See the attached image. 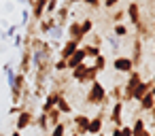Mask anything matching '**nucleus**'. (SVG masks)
Listing matches in <instances>:
<instances>
[{
  "label": "nucleus",
  "mask_w": 155,
  "mask_h": 136,
  "mask_svg": "<svg viewBox=\"0 0 155 136\" xmlns=\"http://www.w3.org/2000/svg\"><path fill=\"white\" fill-rule=\"evenodd\" d=\"M87 96H85V104L89 106H98V108H106L110 104V98L106 94V87L100 81H94L91 85H87Z\"/></svg>",
  "instance_id": "1"
},
{
  "label": "nucleus",
  "mask_w": 155,
  "mask_h": 136,
  "mask_svg": "<svg viewBox=\"0 0 155 136\" xmlns=\"http://www.w3.org/2000/svg\"><path fill=\"white\" fill-rule=\"evenodd\" d=\"M140 81H144V79H142L140 70L134 68V70L127 75V81L121 85V102H123V106H125V102H132V100H134V89H136V85H138Z\"/></svg>",
  "instance_id": "2"
},
{
  "label": "nucleus",
  "mask_w": 155,
  "mask_h": 136,
  "mask_svg": "<svg viewBox=\"0 0 155 136\" xmlns=\"http://www.w3.org/2000/svg\"><path fill=\"white\" fill-rule=\"evenodd\" d=\"M32 125H34V113L28 111V108H21V111L15 115V130H17V132H24V130H28V128H32Z\"/></svg>",
  "instance_id": "3"
},
{
  "label": "nucleus",
  "mask_w": 155,
  "mask_h": 136,
  "mask_svg": "<svg viewBox=\"0 0 155 136\" xmlns=\"http://www.w3.org/2000/svg\"><path fill=\"white\" fill-rule=\"evenodd\" d=\"M17 72L19 75H30L32 72V49L30 47H21V58H19Z\"/></svg>",
  "instance_id": "4"
},
{
  "label": "nucleus",
  "mask_w": 155,
  "mask_h": 136,
  "mask_svg": "<svg viewBox=\"0 0 155 136\" xmlns=\"http://www.w3.org/2000/svg\"><path fill=\"white\" fill-rule=\"evenodd\" d=\"M104 111L106 108H100L96 117H89V125H87V134L89 136H96L102 132V123H104Z\"/></svg>",
  "instance_id": "5"
},
{
  "label": "nucleus",
  "mask_w": 155,
  "mask_h": 136,
  "mask_svg": "<svg viewBox=\"0 0 155 136\" xmlns=\"http://www.w3.org/2000/svg\"><path fill=\"white\" fill-rule=\"evenodd\" d=\"M108 119L115 128H121L123 125V102H113L110 106V113H108Z\"/></svg>",
  "instance_id": "6"
},
{
  "label": "nucleus",
  "mask_w": 155,
  "mask_h": 136,
  "mask_svg": "<svg viewBox=\"0 0 155 136\" xmlns=\"http://www.w3.org/2000/svg\"><path fill=\"white\" fill-rule=\"evenodd\" d=\"M87 125H89V117L87 115H74L72 117V128L77 136H87Z\"/></svg>",
  "instance_id": "7"
},
{
  "label": "nucleus",
  "mask_w": 155,
  "mask_h": 136,
  "mask_svg": "<svg viewBox=\"0 0 155 136\" xmlns=\"http://www.w3.org/2000/svg\"><path fill=\"white\" fill-rule=\"evenodd\" d=\"M113 68H115L117 72H123V75H130V72L134 70L132 60H130V58H123V55H117V58L113 60Z\"/></svg>",
  "instance_id": "8"
},
{
  "label": "nucleus",
  "mask_w": 155,
  "mask_h": 136,
  "mask_svg": "<svg viewBox=\"0 0 155 136\" xmlns=\"http://www.w3.org/2000/svg\"><path fill=\"white\" fill-rule=\"evenodd\" d=\"M153 87H155V83H153V79H147V81H140V83L136 85V89H134V100H136V102H140V98H142V96H147L149 91H153Z\"/></svg>",
  "instance_id": "9"
},
{
  "label": "nucleus",
  "mask_w": 155,
  "mask_h": 136,
  "mask_svg": "<svg viewBox=\"0 0 155 136\" xmlns=\"http://www.w3.org/2000/svg\"><path fill=\"white\" fill-rule=\"evenodd\" d=\"M125 17H130L132 26H138L140 19H142V13H140V5L138 2H130L127 9H125Z\"/></svg>",
  "instance_id": "10"
},
{
  "label": "nucleus",
  "mask_w": 155,
  "mask_h": 136,
  "mask_svg": "<svg viewBox=\"0 0 155 136\" xmlns=\"http://www.w3.org/2000/svg\"><path fill=\"white\" fill-rule=\"evenodd\" d=\"M53 17H55V24L60 26V28H64L66 26V22H68V17H70V7L64 2V5H60L58 7V11L53 13Z\"/></svg>",
  "instance_id": "11"
},
{
  "label": "nucleus",
  "mask_w": 155,
  "mask_h": 136,
  "mask_svg": "<svg viewBox=\"0 0 155 136\" xmlns=\"http://www.w3.org/2000/svg\"><path fill=\"white\" fill-rule=\"evenodd\" d=\"M66 34H68V41H72V43H77V45H83V41H85V36L81 34V28H79V22H72V24L68 26V30H66Z\"/></svg>",
  "instance_id": "12"
},
{
  "label": "nucleus",
  "mask_w": 155,
  "mask_h": 136,
  "mask_svg": "<svg viewBox=\"0 0 155 136\" xmlns=\"http://www.w3.org/2000/svg\"><path fill=\"white\" fill-rule=\"evenodd\" d=\"M55 26H58V24H55V17H53V15H45V17L36 24V30H38L41 34H49Z\"/></svg>",
  "instance_id": "13"
},
{
  "label": "nucleus",
  "mask_w": 155,
  "mask_h": 136,
  "mask_svg": "<svg viewBox=\"0 0 155 136\" xmlns=\"http://www.w3.org/2000/svg\"><path fill=\"white\" fill-rule=\"evenodd\" d=\"M142 55H144V51H142V41L136 36L134 38V55L130 58L132 60V66L138 70V66H140V62H142Z\"/></svg>",
  "instance_id": "14"
},
{
  "label": "nucleus",
  "mask_w": 155,
  "mask_h": 136,
  "mask_svg": "<svg viewBox=\"0 0 155 136\" xmlns=\"http://www.w3.org/2000/svg\"><path fill=\"white\" fill-rule=\"evenodd\" d=\"M98 70L91 66V64H87V68H85V72H83V77L79 79V85H91L94 81H98Z\"/></svg>",
  "instance_id": "15"
},
{
  "label": "nucleus",
  "mask_w": 155,
  "mask_h": 136,
  "mask_svg": "<svg viewBox=\"0 0 155 136\" xmlns=\"http://www.w3.org/2000/svg\"><path fill=\"white\" fill-rule=\"evenodd\" d=\"M83 62H87V60H85V53H83V49L79 47V49H77V51H74V53H72L68 60H66V66H68V70H72V68H77L79 64H83Z\"/></svg>",
  "instance_id": "16"
},
{
  "label": "nucleus",
  "mask_w": 155,
  "mask_h": 136,
  "mask_svg": "<svg viewBox=\"0 0 155 136\" xmlns=\"http://www.w3.org/2000/svg\"><path fill=\"white\" fill-rule=\"evenodd\" d=\"M62 96L60 94H55V91H49L47 96H45V102H43V106H41V113H49L55 104H58V100H60Z\"/></svg>",
  "instance_id": "17"
},
{
  "label": "nucleus",
  "mask_w": 155,
  "mask_h": 136,
  "mask_svg": "<svg viewBox=\"0 0 155 136\" xmlns=\"http://www.w3.org/2000/svg\"><path fill=\"white\" fill-rule=\"evenodd\" d=\"M77 49H79V45H77V43L66 41V43L62 45V49H60V55H58V58H60V60H68V58H70V55H72Z\"/></svg>",
  "instance_id": "18"
},
{
  "label": "nucleus",
  "mask_w": 155,
  "mask_h": 136,
  "mask_svg": "<svg viewBox=\"0 0 155 136\" xmlns=\"http://www.w3.org/2000/svg\"><path fill=\"white\" fill-rule=\"evenodd\" d=\"M138 104H140V113H142V111H147V113H149V111H153V108H155V94H153V91H149L147 96H142V98H140V102H138Z\"/></svg>",
  "instance_id": "19"
},
{
  "label": "nucleus",
  "mask_w": 155,
  "mask_h": 136,
  "mask_svg": "<svg viewBox=\"0 0 155 136\" xmlns=\"http://www.w3.org/2000/svg\"><path fill=\"white\" fill-rule=\"evenodd\" d=\"M130 130H132V136H142V132L147 130V119L136 117V119H134V123L130 125Z\"/></svg>",
  "instance_id": "20"
},
{
  "label": "nucleus",
  "mask_w": 155,
  "mask_h": 136,
  "mask_svg": "<svg viewBox=\"0 0 155 136\" xmlns=\"http://www.w3.org/2000/svg\"><path fill=\"white\" fill-rule=\"evenodd\" d=\"M81 49H83V53H85V60H94V58H98L100 53H102V49L100 47H94V45H79Z\"/></svg>",
  "instance_id": "21"
},
{
  "label": "nucleus",
  "mask_w": 155,
  "mask_h": 136,
  "mask_svg": "<svg viewBox=\"0 0 155 136\" xmlns=\"http://www.w3.org/2000/svg\"><path fill=\"white\" fill-rule=\"evenodd\" d=\"M55 108H58V111H60L62 115H72V104L68 102V98H66V96H62V98L58 100Z\"/></svg>",
  "instance_id": "22"
},
{
  "label": "nucleus",
  "mask_w": 155,
  "mask_h": 136,
  "mask_svg": "<svg viewBox=\"0 0 155 136\" xmlns=\"http://www.w3.org/2000/svg\"><path fill=\"white\" fill-rule=\"evenodd\" d=\"M45 115H47V121H49V128H55V125H58V123L62 121V113H60V111H58L55 106H53V108H51L49 113H45Z\"/></svg>",
  "instance_id": "23"
},
{
  "label": "nucleus",
  "mask_w": 155,
  "mask_h": 136,
  "mask_svg": "<svg viewBox=\"0 0 155 136\" xmlns=\"http://www.w3.org/2000/svg\"><path fill=\"white\" fill-rule=\"evenodd\" d=\"M34 125H36L41 132H45V134L51 130V128H49V121H47V115H45V113H38V117H34Z\"/></svg>",
  "instance_id": "24"
},
{
  "label": "nucleus",
  "mask_w": 155,
  "mask_h": 136,
  "mask_svg": "<svg viewBox=\"0 0 155 136\" xmlns=\"http://www.w3.org/2000/svg\"><path fill=\"white\" fill-rule=\"evenodd\" d=\"M127 34H130V28L125 24H115L113 26V36L115 38H125Z\"/></svg>",
  "instance_id": "25"
},
{
  "label": "nucleus",
  "mask_w": 155,
  "mask_h": 136,
  "mask_svg": "<svg viewBox=\"0 0 155 136\" xmlns=\"http://www.w3.org/2000/svg\"><path fill=\"white\" fill-rule=\"evenodd\" d=\"M79 28H81V34H83V36L91 34V30H94V19H91V17H85L83 22H79Z\"/></svg>",
  "instance_id": "26"
},
{
  "label": "nucleus",
  "mask_w": 155,
  "mask_h": 136,
  "mask_svg": "<svg viewBox=\"0 0 155 136\" xmlns=\"http://www.w3.org/2000/svg\"><path fill=\"white\" fill-rule=\"evenodd\" d=\"M91 62H94L91 66H94L98 72H102V70L106 68V64H108V60H106V55H104V53H100V55H98V58H94Z\"/></svg>",
  "instance_id": "27"
},
{
  "label": "nucleus",
  "mask_w": 155,
  "mask_h": 136,
  "mask_svg": "<svg viewBox=\"0 0 155 136\" xmlns=\"http://www.w3.org/2000/svg\"><path fill=\"white\" fill-rule=\"evenodd\" d=\"M47 136H66V123H64V121H60L55 128H51V130H49V134H47Z\"/></svg>",
  "instance_id": "28"
},
{
  "label": "nucleus",
  "mask_w": 155,
  "mask_h": 136,
  "mask_svg": "<svg viewBox=\"0 0 155 136\" xmlns=\"http://www.w3.org/2000/svg\"><path fill=\"white\" fill-rule=\"evenodd\" d=\"M66 70H68V66H66V60H60V58H58V60L53 62V72H55V75H64Z\"/></svg>",
  "instance_id": "29"
},
{
  "label": "nucleus",
  "mask_w": 155,
  "mask_h": 136,
  "mask_svg": "<svg viewBox=\"0 0 155 136\" xmlns=\"http://www.w3.org/2000/svg\"><path fill=\"white\" fill-rule=\"evenodd\" d=\"M110 136H132V130H130V125L113 128V134H110Z\"/></svg>",
  "instance_id": "30"
},
{
  "label": "nucleus",
  "mask_w": 155,
  "mask_h": 136,
  "mask_svg": "<svg viewBox=\"0 0 155 136\" xmlns=\"http://www.w3.org/2000/svg\"><path fill=\"white\" fill-rule=\"evenodd\" d=\"M106 94H108V98H113L115 102H121V85H113V89L106 91Z\"/></svg>",
  "instance_id": "31"
},
{
  "label": "nucleus",
  "mask_w": 155,
  "mask_h": 136,
  "mask_svg": "<svg viewBox=\"0 0 155 136\" xmlns=\"http://www.w3.org/2000/svg\"><path fill=\"white\" fill-rule=\"evenodd\" d=\"M102 38H104V41H106V43H108V45H110V47L115 49V51L119 49V38H115V36H110V34H104Z\"/></svg>",
  "instance_id": "32"
},
{
  "label": "nucleus",
  "mask_w": 155,
  "mask_h": 136,
  "mask_svg": "<svg viewBox=\"0 0 155 136\" xmlns=\"http://www.w3.org/2000/svg\"><path fill=\"white\" fill-rule=\"evenodd\" d=\"M123 17H125V11H123V9H119V11H115V13H113V17H110V19H113L115 24H123Z\"/></svg>",
  "instance_id": "33"
},
{
  "label": "nucleus",
  "mask_w": 155,
  "mask_h": 136,
  "mask_svg": "<svg viewBox=\"0 0 155 136\" xmlns=\"http://www.w3.org/2000/svg\"><path fill=\"white\" fill-rule=\"evenodd\" d=\"M49 36H51V41H55V43H58V41L62 38V28H60V26H55V28L49 32Z\"/></svg>",
  "instance_id": "34"
},
{
  "label": "nucleus",
  "mask_w": 155,
  "mask_h": 136,
  "mask_svg": "<svg viewBox=\"0 0 155 136\" xmlns=\"http://www.w3.org/2000/svg\"><path fill=\"white\" fill-rule=\"evenodd\" d=\"M102 41H104V38H102L100 34H94V36H91V43H87V45H94V47H100V49H102Z\"/></svg>",
  "instance_id": "35"
},
{
  "label": "nucleus",
  "mask_w": 155,
  "mask_h": 136,
  "mask_svg": "<svg viewBox=\"0 0 155 136\" xmlns=\"http://www.w3.org/2000/svg\"><path fill=\"white\" fill-rule=\"evenodd\" d=\"M17 28H19V26H11L5 34H0V36H2V38H13V36H15V32H17Z\"/></svg>",
  "instance_id": "36"
},
{
  "label": "nucleus",
  "mask_w": 155,
  "mask_h": 136,
  "mask_svg": "<svg viewBox=\"0 0 155 136\" xmlns=\"http://www.w3.org/2000/svg\"><path fill=\"white\" fill-rule=\"evenodd\" d=\"M28 22H30V9H24V11H21V26L26 28Z\"/></svg>",
  "instance_id": "37"
},
{
  "label": "nucleus",
  "mask_w": 155,
  "mask_h": 136,
  "mask_svg": "<svg viewBox=\"0 0 155 136\" xmlns=\"http://www.w3.org/2000/svg\"><path fill=\"white\" fill-rule=\"evenodd\" d=\"M119 5V0H102V7H106V9H115Z\"/></svg>",
  "instance_id": "38"
},
{
  "label": "nucleus",
  "mask_w": 155,
  "mask_h": 136,
  "mask_svg": "<svg viewBox=\"0 0 155 136\" xmlns=\"http://www.w3.org/2000/svg\"><path fill=\"white\" fill-rule=\"evenodd\" d=\"M21 38H24V34H15L13 36V45L15 47H21Z\"/></svg>",
  "instance_id": "39"
},
{
  "label": "nucleus",
  "mask_w": 155,
  "mask_h": 136,
  "mask_svg": "<svg viewBox=\"0 0 155 136\" xmlns=\"http://www.w3.org/2000/svg\"><path fill=\"white\" fill-rule=\"evenodd\" d=\"M19 111H21V106H19V104H13V106L9 108V115H17Z\"/></svg>",
  "instance_id": "40"
},
{
  "label": "nucleus",
  "mask_w": 155,
  "mask_h": 136,
  "mask_svg": "<svg viewBox=\"0 0 155 136\" xmlns=\"http://www.w3.org/2000/svg\"><path fill=\"white\" fill-rule=\"evenodd\" d=\"M77 2H83V0H66V5L72 9V5H77Z\"/></svg>",
  "instance_id": "41"
},
{
  "label": "nucleus",
  "mask_w": 155,
  "mask_h": 136,
  "mask_svg": "<svg viewBox=\"0 0 155 136\" xmlns=\"http://www.w3.org/2000/svg\"><path fill=\"white\" fill-rule=\"evenodd\" d=\"M142 136H153V130H151V128H147V130L142 132Z\"/></svg>",
  "instance_id": "42"
},
{
  "label": "nucleus",
  "mask_w": 155,
  "mask_h": 136,
  "mask_svg": "<svg viewBox=\"0 0 155 136\" xmlns=\"http://www.w3.org/2000/svg\"><path fill=\"white\" fill-rule=\"evenodd\" d=\"M9 136H21V132H17V130H13V132H11Z\"/></svg>",
  "instance_id": "43"
},
{
  "label": "nucleus",
  "mask_w": 155,
  "mask_h": 136,
  "mask_svg": "<svg viewBox=\"0 0 155 136\" xmlns=\"http://www.w3.org/2000/svg\"><path fill=\"white\" fill-rule=\"evenodd\" d=\"M17 2H19V5H26V0H17Z\"/></svg>",
  "instance_id": "44"
},
{
  "label": "nucleus",
  "mask_w": 155,
  "mask_h": 136,
  "mask_svg": "<svg viewBox=\"0 0 155 136\" xmlns=\"http://www.w3.org/2000/svg\"><path fill=\"white\" fill-rule=\"evenodd\" d=\"M0 136H9V134H5V132H0Z\"/></svg>",
  "instance_id": "45"
},
{
  "label": "nucleus",
  "mask_w": 155,
  "mask_h": 136,
  "mask_svg": "<svg viewBox=\"0 0 155 136\" xmlns=\"http://www.w3.org/2000/svg\"><path fill=\"white\" fill-rule=\"evenodd\" d=\"M70 136H77V134H74V132H72V134H70Z\"/></svg>",
  "instance_id": "46"
},
{
  "label": "nucleus",
  "mask_w": 155,
  "mask_h": 136,
  "mask_svg": "<svg viewBox=\"0 0 155 136\" xmlns=\"http://www.w3.org/2000/svg\"><path fill=\"white\" fill-rule=\"evenodd\" d=\"M55 2H62V0H55Z\"/></svg>",
  "instance_id": "47"
}]
</instances>
